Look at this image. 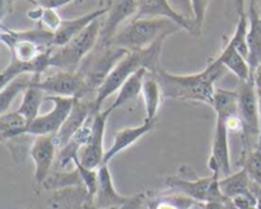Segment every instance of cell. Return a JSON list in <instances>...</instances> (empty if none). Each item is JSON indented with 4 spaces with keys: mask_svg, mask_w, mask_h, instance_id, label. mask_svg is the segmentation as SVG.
<instances>
[{
    "mask_svg": "<svg viewBox=\"0 0 261 209\" xmlns=\"http://www.w3.org/2000/svg\"><path fill=\"white\" fill-rule=\"evenodd\" d=\"M245 2H246V0H234V7H236L237 14L239 15L246 13L245 12Z\"/></svg>",
    "mask_w": 261,
    "mask_h": 209,
    "instance_id": "41",
    "label": "cell"
},
{
    "mask_svg": "<svg viewBox=\"0 0 261 209\" xmlns=\"http://www.w3.org/2000/svg\"><path fill=\"white\" fill-rule=\"evenodd\" d=\"M199 206H200L201 209H232L231 206L222 203H203Z\"/></svg>",
    "mask_w": 261,
    "mask_h": 209,
    "instance_id": "40",
    "label": "cell"
},
{
    "mask_svg": "<svg viewBox=\"0 0 261 209\" xmlns=\"http://www.w3.org/2000/svg\"><path fill=\"white\" fill-rule=\"evenodd\" d=\"M58 150L55 135H38L33 138L30 157L35 163V184L40 188L51 173Z\"/></svg>",
    "mask_w": 261,
    "mask_h": 209,
    "instance_id": "13",
    "label": "cell"
},
{
    "mask_svg": "<svg viewBox=\"0 0 261 209\" xmlns=\"http://www.w3.org/2000/svg\"><path fill=\"white\" fill-rule=\"evenodd\" d=\"M102 24H103V17L94 20L92 24H89L86 30L82 31L65 45L54 47L50 56L51 68L66 71L78 70L84 58L98 43L101 38Z\"/></svg>",
    "mask_w": 261,
    "mask_h": 209,
    "instance_id": "4",
    "label": "cell"
},
{
    "mask_svg": "<svg viewBox=\"0 0 261 209\" xmlns=\"http://www.w3.org/2000/svg\"><path fill=\"white\" fill-rule=\"evenodd\" d=\"M239 165L246 171L252 182L261 186V147L242 149Z\"/></svg>",
    "mask_w": 261,
    "mask_h": 209,
    "instance_id": "32",
    "label": "cell"
},
{
    "mask_svg": "<svg viewBox=\"0 0 261 209\" xmlns=\"http://www.w3.org/2000/svg\"><path fill=\"white\" fill-rule=\"evenodd\" d=\"M217 178L221 177L216 173L201 177V176L196 175L193 168L188 167V166H181L176 175L166 177L165 184L170 190L184 194V195L198 201L199 204H203L209 201L212 188Z\"/></svg>",
    "mask_w": 261,
    "mask_h": 209,
    "instance_id": "9",
    "label": "cell"
},
{
    "mask_svg": "<svg viewBox=\"0 0 261 209\" xmlns=\"http://www.w3.org/2000/svg\"><path fill=\"white\" fill-rule=\"evenodd\" d=\"M144 18H166L175 22L190 35L196 36L193 23L178 15L172 9L168 0H138V13L134 19H144Z\"/></svg>",
    "mask_w": 261,
    "mask_h": 209,
    "instance_id": "16",
    "label": "cell"
},
{
    "mask_svg": "<svg viewBox=\"0 0 261 209\" xmlns=\"http://www.w3.org/2000/svg\"><path fill=\"white\" fill-rule=\"evenodd\" d=\"M127 54V51L98 41L96 47L84 58L79 65L78 71L82 74L86 83L88 94H94L98 92L103 82L111 73L117 63Z\"/></svg>",
    "mask_w": 261,
    "mask_h": 209,
    "instance_id": "6",
    "label": "cell"
},
{
    "mask_svg": "<svg viewBox=\"0 0 261 209\" xmlns=\"http://www.w3.org/2000/svg\"><path fill=\"white\" fill-rule=\"evenodd\" d=\"M182 28L166 18H144L133 19L122 25L109 43L127 53L144 50L158 41L166 40Z\"/></svg>",
    "mask_w": 261,
    "mask_h": 209,
    "instance_id": "3",
    "label": "cell"
},
{
    "mask_svg": "<svg viewBox=\"0 0 261 209\" xmlns=\"http://www.w3.org/2000/svg\"><path fill=\"white\" fill-rule=\"evenodd\" d=\"M147 73H149L145 69H140V70L135 71L126 82L121 86V88L117 91L116 98L112 102L111 107L112 110H116L119 107L124 106V104L129 103V102L134 101L138 97L142 96L143 91V83H144V78L147 75Z\"/></svg>",
    "mask_w": 261,
    "mask_h": 209,
    "instance_id": "27",
    "label": "cell"
},
{
    "mask_svg": "<svg viewBox=\"0 0 261 209\" xmlns=\"http://www.w3.org/2000/svg\"><path fill=\"white\" fill-rule=\"evenodd\" d=\"M219 185H221L222 193L229 199H234L242 195H254V191H252L254 182L244 168L221 178Z\"/></svg>",
    "mask_w": 261,
    "mask_h": 209,
    "instance_id": "25",
    "label": "cell"
},
{
    "mask_svg": "<svg viewBox=\"0 0 261 209\" xmlns=\"http://www.w3.org/2000/svg\"><path fill=\"white\" fill-rule=\"evenodd\" d=\"M56 170H58V168H56ZM73 186H84L81 177V173H79L76 167L74 168L73 171H51V173L47 176V178L42 182V186H41V188H42L43 190L54 191V193H55V191L73 188Z\"/></svg>",
    "mask_w": 261,
    "mask_h": 209,
    "instance_id": "29",
    "label": "cell"
},
{
    "mask_svg": "<svg viewBox=\"0 0 261 209\" xmlns=\"http://www.w3.org/2000/svg\"><path fill=\"white\" fill-rule=\"evenodd\" d=\"M239 97V112L242 126V149H251L259 145L261 137V120L259 109V97L254 82H239L237 86Z\"/></svg>",
    "mask_w": 261,
    "mask_h": 209,
    "instance_id": "7",
    "label": "cell"
},
{
    "mask_svg": "<svg viewBox=\"0 0 261 209\" xmlns=\"http://www.w3.org/2000/svg\"><path fill=\"white\" fill-rule=\"evenodd\" d=\"M28 18L40 24L41 28L48 31V32L55 33L60 28L64 19L59 15L56 9H46V8L36 7V9L27 13Z\"/></svg>",
    "mask_w": 261,
    "mask_h": 209,
    "instance_id": "33",
    "label": "cell"
},
{
    "mask_svg": "<svg viewBox=\"0 0 261 209\" xmlns=\"http://www.w3.org/2000/svg\"><path fill=\"white\" fill-rule=\"evenodd\" d=\"M249 32H247V46H249V61L252 73L261 63V17L252 5H249Z\"/></svg>",
    "mask_w": 261,
    "mask_h": 209,
    "instance_id": "22",
    "label": "cell"
},
{
    "mask_svg": "<svg viewBox=\"0 0 261 209\" xmlns=\"http://www.w3.org/2000/svg\"><path fill=\"white\" fill-rule=\"evenodd\" d=\"M166 40L158 41L154 45L149 46L144 50L127 53L119 63L115 65L111 73L103 82L101 88L96 93L94 106L96 110H102V103L109 98L111 94L117 93L122 84L140 69H145L149 73H154L160 68V56L162 53L163 42Z\"/></svg>",
    "mask_w": 261,
    "mask_h": 209,
    "instance_id": "2",
    "label": "cell"
},
{
    "mask_svg": "<svg viewBox=\"0 0 261 209\" xmlns=\"http://www.w3.org/2000/svg\"><path fill=\"white\" fill-rule=\"evenodd\" d=\"M229 130L221 119L216 117L214 135L212 140V150L208 166L212 173L223 178L232 173L231 150H229Z\"/></svg>",
    "mask_w": 261,
    "mask_h": 209,
    "instance_id": "12",
    "label": "cell"
},
{
    "mask_svg": "<svg viewBox=\"0 0 261 209\" xmlns=\"http://www.w3.org/2000/svg\"><path fill=\"white\" fill-rule=\"evenodd\" d=\"M250 5L255 8V10L259 13L261 17V0H250Z\"/></svg>",
    "mask_w": 261,
    "mask_h": 209,
    "instance_id": "42",
    "label": "cell"
},
{
    "mask_svg": "<svg viewBox=\"0 0 261 209\" xmlns=\"http://www.w3.org/2000/svg\"><path fill=\"white\" fill-rule=\"evenodd\" d=\"M257 97H259V109H260V120H261V91H257Z\"/></svg>",
    "mask_w": 261,
    "mask_h": 209,
    "instance_id": "43",
    "label": "cell"
},
{
    "mask_svg": "<svg viewBox=\"0 0 261 209\" xmlns=\"http://www.w3.org/2000/svg\"><path fill=\"white\" fill-rule=\"evenodd\" d=\"M12 2H15V0H9V3H12Z\"/></svg>",
    "mask_w": 261,
    "mask_h": 209,
    "instance_id": "44",
    "label": "cell"
},
{
    "mask_svg": "<svg viewBox=\"0 0 261 209\" xmlns=\"http://www.w3.org/2000/svg\"><path fill=\"white\" fill-rule=\"evenodd\" d=\"M142 98L144 101L145 120L148 122H155L157 114L160 111L161 102L163 99L162 89L153 73H147L143 83Z\"/></svg>",
    "mask_w": 261,
    "mask_h": 209,
    "instance_id": "24",
    "label": "cell"
},
{
    "mask_svg": "<svg viewBox=\"0 0 261 209\" xmlns=\"http://www.w3.org/2000/svg\"><path fill=\"white\" fill-rule=\"evenodd\" d=\"M32 75H22L14 79L9 84L0 89V112L5 114L9 111L10 104L19 93H24L25 89L31 86Z\"/></svg>",
    "mask_w": 261,
    "mask_h": 209,
    "instance_id": "31",
    "label": "cell"
},
{
    "mask_svg": "<svg viewBox=\"0 0 261 209\" xmlns=\"http://www.w3.org/2000/svg\"><path fill=\"white\" fill-rule=\"evenodd\" d=\"M0 40L10 50L13 60L19 63H31L54 48V33L41 27L15 31L2 25Z\"/></svg>",
    "mask_w": 261,
    "mask_h": 209,
    "instance_id": "5",
    "label": "cell"
},
{
    "mask_svg": "<svg viewBox=\"0 0 261 209\" xmlns=\"http://www.w3.org/2000/svg\"><path fill=\"white\" fill-rule=\"evenodd\" d=\"M191 5H193V12H194V25H195V33L196 36H199L201 33V30H203L208 0H191Z\"/></svg>",
    "mask_w": 261,
    "mask_h": 209,
    "instance_id": "36",
    "label": "cell"
},
{
    "mask_svg": "<svg viewBox=\"0 0 261 209\" xmlns=\"http://www.w3.org/2000/svg\"><path fill=\"white\" fill-rule=\"evenodd\" d=\"M94 99H96V96H93V94L76 97L74 99L73 107H71L68 117H66L64 124L61 125L60 130L55 135L58 148H61L65 144H68L69 140L74 137V134L86 124V121L91 116L92 112L98 111V110H96V106H94Z\"/></svg>",
    "mask_w": 261,
    "mask_h": 209,
    "instance_id": "14",
    "label": "cell"
},
{
    "mask_svg": "<svg viewBox=\"0 0 261 209\" xmlns=\"http://www.w3.org/2000/svg\"><path fill=\"white\" fill-rule=\"evenodd\" d=\"M130 199L116 190L110 172L109 165H102L98 168V188L93 198V204L99 209H114L122 205Z\"/></svg>",
    "mask_w": 261,
    "mask_h": 209,
    "instance_id": "17",
    "label": "cell"
},
{
    "mask_svg": "<svg viewBox=\"0 0 261 209\" xmlns=\"http://www.w3.org/2000/svg\"><path fill=\"white\" fill-rule=\"evenodd\" d=\"M154 124L155 122L144 121L143 124L138 125V126L124 127V129L119 130V132L115 134L114 142H112L111 147H110L109 149H106V154H105L103 158L105 165H109L110 161L114 157H116L119 153L124 152L125 149H127V148L132 147L133 144H135L138 140H140L143 137H145L148 133L152 132V129L154 127Z\"/></svg>",
    "mask_w": 261,
    "mask_h": 209,
    "instance_id": "19",
    "label": "cell"
},
{
    "mask_svg": "<svg viewBox=\"0 0 261 209\" xmlns=\"http://www.w3.org/2000/svg\"><path fill=\"white\" fill-rule=\"evenodd\" d=\"M74 166L78 168L79 173H81V177H82V181H83L84 188L88 190L89 195H91L92 198H94L97 188H98V170H92V168H88L86 167V166H83L81 162H79L78 157L74 160Z\"/></svg>",
    "mask_w": 261,
    "mask_h": 209,
    "instance_id": "34",
    "label": "cell"
},
{
    "mask_svg": "<svg viewBox=\"0 0 261 209\" xmlns=\"http://www.w3.org/2000/svg\"><path fill=\"white\" fill-rule=\"evenodd\" d=\"M88 203H93L88 190L84 186H73L55 191L47 205L50 209H86Z\"/></svg>",
    "mask_w": 261,
    "mask_h": 209,
    "instance_id": "20",
    "label": "cell"
},
{
    "mask_svg": "<svg viewBox=\"0 0 261 209\" xmlns=\"http://www.w3.org/2000/svg\"><path fill=\"white\" fill-rule=\"evenodd\" d=\"M27 126V120L17 110L2 114L0 115V139L3 143H7L8 140L24 135V130Z\"/></svg>",
    "mask_w": 261,
    "mask_h": 209,
    "instance_id": "30",
    "label": "cell"
},
{
    "mask_svg": "<svg viewBox=\"0 0 261 209\" xmlns=\"http://www.w3.org/2000/svg\"><path fill=\"white\" fill-rule=\"evenodd\" d=\"M148 195H149V191H143V193H137L134 194V195H130V199L126 201V203L114 209H142L143 206H145V201H147ZM86 209H99V208H97L93 203H88L86 205Z\"/></svg>",
    "mask_w": 261,
    "mask_h": 209,
    "instance_id": "35",
    "label": "cell"
},
{
    "mask_svg": "<svg viewBox=\"0 0 261 209\" xmlns=\"http://www.w3.org/2000/svg\"><path fill=\"white\" fill-rule=\"evenodd\" d=\"M27 2H31L36 7L46 8V9H58V8H63L70 4V3H79L83 0H27Z\"/></svg>",
    "mask_w": 261,
    "mask_h": 209,
    "instance_id": "38",
    "label": "cell"
},
{
    "mask_svg": "<svg viewBox=\"0 0 261 209\" xmlns=\"http://www.w3.org/2000/svg\"><path fill=\"white\" fill-rule=\"evenodd\" d=\"M212 109L216 112L217 119H221L222 121H227L232 117L240 116L237 92L217 88Z\"/></svg>",
    "mask_w": 261,
    "mask_h": 209,
    "instance_id": "26",
    "label": "cell"
},
{
    "mask_svg": "<svg viewBox=\"0 0 261 209\" xmlns=\"http://www.w3.org/2000/svg\"><path fill=\"white\" fill-rule=\"evenodd\" d=\"M217 59L227 70L232 71L239 78V82L252 81L251 69L247 59L227 38H224V43Z\"/></svg>",
    "mask_w": 261,
    "mask_h": 209,
    "instance_id": "21",
    "label": "cell"
},
{
    "mask_svg": "<svg viewBox=\"0 0 261 209\" xmlns=\"http://www.w3.org/2000/svg\"><path fill=\"white\" fill-rule=\"evenodd\" d=\"M170 5L172 9L181 15L185 19L190 20L194 24V12H193V5H191V0H168ZM195 27V25H194ZM196 35V33H195Z\"/></svg>",
    "mask_w": 261,
    "mask_h": 209,
    "instance_id": "37",
    "label": "cell"
},
{
    "mask_svg": "<svg viewBox=\"0 0 261 209\" xmlns=\"http://www.w3.org/2000/svg\"><path fill=\"white\" fill-rule=\"evenodd\" d=\"M227 69L216 58L209 59L201 71L193 74H172L162 68L154 71V76L162 89L163 98L193 101L212 107L216 94V82L226 74Z\"/></svg>",
    "mask_w": 261,
    "mask_h": 209,
    "instance_id": "1",
    "label": "cell"
},
{
    "mask_svg": "<svg viewBox=\"0 0 261 209\" xmlns=\"http://www.w3.org/2000/svg\"><path fill=\"white\" fill-rule=\"evenodd\" d=\"M200 204L194 199L170 190L168 193L153 194L149 191L145 206L148 209H193Z\"/></svg>",
    "mask_w": 261,
    "mask_h": 209,
    "instance_id": "23",
    "label": "cell"
},
{
    "mask_svg": "<svg viewBox=\"0 0 261 209\" xmlns=\"http://www.w3.org/2000/svg\"><path fill=\"white\" fill-rule=\"evenodd\" d=\"M107 12H109V8H98L93 12H89L81 17L74 18V19H64L60 28L54 33V47L65 45L71 38L79 35L82 31L86 30L89 24H92L94 20L105 17Z\"/></svg>",
    "mask_w": 261,
    "mask_h": 209,
    "instance_id": "18",
    "label": "cell"
},
{
    "mask_svg": "<svg viewBox=\"0 0 261 209\" xmlns=\"http://www.w3.org/2000/svg\"><path fill=\"white\" fill-rule=\"evenodd\" d=\"M46 99L53 102L51 111L40 115L37 119H35L31 124H28V126L24 130V134L31 135V137L56 135V133L60 130L61 125L64 124L65 119L68 117L75 98L60 96H47Z\"/></svg>",
    "mask_w": 261,
    "mask_h": 209,
    "instance_id": "11",
    "label": "cell"
},
{
    "mask_svg": "<svg viewBox=\"0 0 261 209\" xmlns=\"http://www.w3.org/2000/svg\"><path fill=\"white\" fill-rule=\"evenodd\" d=\"M46 73L32 75V86L40 88L47 96L71 97V98L89 96L83 76L78 70L66 71L56 69L54 73Z\"/></svg>",
    "mask_w": 261,
    "mask_h": 209,
    "instance_id": "8",
    "label": "cell"
},
{
    "mask_svg": "<svg viewBox=\"0 0 261 209\" xmlns=\"http://www.w3.org/2000/svg\"><path fill=\"white\" fill-rule=\"evenodd\" d=\"M46 97L47 94L37 87L32 86V81H31V86L24 91L22 102L17 109V111L27 120L28 124H31L33 120L40 116V109L43 101H46Z\"/></svg>",
    "mask_w": 261,
    "mask_h": 209,
    "instance_id": "28",
    "label": "cell"
},
{
    "mask_svg": "<svg viewBox=\"0 0 261 209\" xmlns=\"http://www.w3.org/2000/svg\"><path fill=\"white\" fill-rule=\"evenodd\" d=\"M112 112H114V110L111 107L99 110L96 112L89 140L79 150V162L86 167L92 168V170H98L103 165V158L106 154V150L103 148L105 133H106L107 121H109V117Z\"/></svg>",
    "mask_w": 261,
    "mask_h": 209,
    "instance_id": "10",
    "label": "cell"
},
{
    "mask_svg": "<svg viewBox=\"0 0 261 209\" xmlns=\"http://www.w3.org/2000/svg\"><path fill=\"white\" fill-rule=\"evenodd\" d=\"M138 0H112L103 17L99 41L109 43L117 31L137 17Z\"/></svg>",
    "mask_w": 261,
    "mask_h": 209,
    "instance_id": "15",
    "label": "cell"
},
{
    "mask_svg": "<svg viewBox=\"0 0 261 209\" xmlns=\"http://www.w3.org/2000/svg\"><path fill=\"white\" fill-rule=\"evenodd\" d=\"M252 82H254L257 91H261V63L257 65V68L255 69L254 73H252Z\"/></svg>",
    "mask_w": 261,
    "mask_h": 209,
    "instance_id": "39",
    "label": "cell"
}]
</instances>
